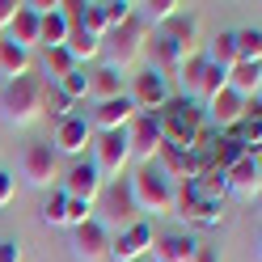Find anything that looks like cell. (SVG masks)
I'll return each mask as SVG.
<instances>
[{"label":"cell","instance_id":"cell-1","mask_svg":"<svg viewBox=\"0 0 262 262\" xmlns=\"http://www.w3.org/2000/svg\"><path fill=\"white\" fill-rule=\"evenodd\" d=\"M161 123V140L169 148H182V152H199L203 148V110L190 106V102H165L157 114Z\"/></svg>","mask_w":262,"mask_h":262},{"label":"cell","instance_id":"cell-2","mask_svg":"<svg viewBox=\"0 0 262 262\" xmlns=\"http://www.w3.org/2000/svg\"><path fill=\"white\" fill-rule=\"evenodd\" d=\"M42 89H47V80H38V76L9 80L5 93H0V119L9 127H34L42 119Z\"/></svg>","mask_w":262,"mask_h":262},{"label":"cell","instance_id":"cell-3","mask_svg":"<svg viewBox=\"0 0 262 262\" xmlns=\"http://www.w3.org/2000/svg\"><path fill=\"white\" fill-rule=\"evenodd\" d=\"M127 190H131L140 211H152V216H169L173 211V182L157 165H140L127 178Z\"/></svg>","mask_w":262,"mask_h":262},{"label":"cell","instance_id":"cell-4","mask_svg":"<svg viewBox=\"0 0 262 262\" xmlns=\"http://www.w3.org/2000/svg\"><path fill=\"white\" fill-rule=\"evenodd\" d=\"M144 51H148V30H144L140 21H127V26L110 30V34L102 38L106 68H114V72H131L144 59Z\"/></svg>","mask_w":262,"mask_h":262},{"label":"cell","instance_id":"cell-5","mask_svg":"<svg viewBox=\"0 0 262 262\" xmlns=\"http://www.w3.org/2000/svg\"><path fill=\"white\" fill-rule=\"evenodd\" d=\"M97 207H102V220H97V224H102L106 233H110V228H114V233H123V228L140 224V207H136V199H131V190H127L123 178L102 186V194H97Z\"/></svg>","mask_w":262,"mask_h":262},{"label":"cell","instance_id":"cell-6","mask_svg":"<svg viewBox=\"0 0 262 262\" xmlns=\"http://www.w3.org/2000/svg\"><path fill=\"white\" fill-rule=\"evenodd\" d=\"M93 161L89 165L97 169V178H110V182H119L123 178V169H127V161H131V152H127V131H106V136H93Z\"/></svg>","mask_w":262,"mask_h":262},{"label":"cell","instance_id":"cell-7","mask_svg":"<svg viewBox=\"0 0 262 262\" xmlns=\"http://www.w3.org/2000/svg\"><path fill=\"white\" fill-rule=\"evenodd\" d=\"M17 178L34 190H51L59 182V157L51 152V144H30L17 161Z\"/></svg>","mask_w":262,"mask_h":262},{"label":"cell","instance_id":"cell-8","mask_svg":"<svg viewBox=\"0 0 262 262\" xmlns=\"http://www.w3.org/2000/svg\"><path fill=\"white\" fill-rule=\"evenodd\" d=\"M161 123L157 114H136V119L127 123V152L131 161H140V165H152V157L161 152Z\"/></svg>","mask_w":262,"mask_h":262},{"label":"cell","instance_id":"cell-9","mask_svg":"<svg viewBox=\"0 0 262 262\" xmlns=\"http://www.w3.org/2000/svg\"><path fill=\"white\" fill-rule=\"evenodd\" d=\"M127 102L136 106V114H157L161 106L169 102V80H165V76H157L152 68H144L140 76H131V85H127Z\"/></svg>","mask_w":262,"mask_h":262},{"label":"cell","instance_id":"cell-10","mask_svg":"<svg viewBox=\"0 0 262 262\" xmlns=\"http://www.w3.org/2000/svg\"><path fill=\"white\" fill-rule=\"evenodd\" d=\"M224 190L233 194V199H241V203H258V194H262V165H258V157H241L233 169H224Z\"/></svg>","mask_w":262,"mask_h":262},{"label":"cell","instance_id":"cell-11","mask_svg":"<svg viewBox=\"0 0 262 262\" xmlns=\"http://www.w3.org/2000/svg\"><path fill=\"white\" fill-rule=\"evenodd\" d=\"M102 178H97V169L89 165V161H72V169L59 178V194L63 199H80V203H97V194H102Z\"/></svg>","mask_w":262,"mask_h":262},{"label":"cell","instance_id":"cell-12","mask_svg":"<svg viewBox=\"0 0 262 262\" xmlns=\"http://www.w3.org/2000/svg\"><path fill=\"white\" fill-rule=\"evenodd\" d=\"M173 216H182L186 224H216L220 220V203L203 199V194L186 182V186H173Z\"/></svg>","mask_w":262,"mask_h":262},{"label":"cell","instance_id":"cell-13","mask_svg":"<svg viewBox=\"0 0 262 262\" xmlns=\"http://www.w3.org/2000/svg\"><path fill=\"white\" fill-rule=\"evenodd\" d=\"M136 119V106L127 102V97H114V102H97L89 114H85V123L93 136H106V131H127V123Z\"/></svg>","mask_w":262,"mask_h":262},{"label":"cell","instance_id":"cell-14","mask_svg":"<svg viewBox=\"0 0 262 262\" xmlns=\"http://www.w3.org/2000/svg\"><path fill=\"white\" fill-rule=\"evenodd\" d=\"M72 258L76 262H106L110 258V233L97 220L72 228Z\"/></svg>","mask_w":262,"mask_h":262},{"label":"cell","instance_id":"cell-15","mask_svg":"<svg viewBox=\"0 0 262 262\" xmlns=\"http://www.w3.org/2000/svg\"><path fill=\"white\" fill-rule=\"evenodd\" d=\"M152 165L165 173L169 182H173V178H182V186H186V182H194V178H199L203 157H199V152H182V148H169V144H161V152L152 157Z\"/></svg>","mask_w":262,"mask_h":262},{"label":"cell","instance_id":"cell-16","mask_svg":"<svg viewBox=\"0 0 262 262\" xmlns=\"http://www.w3.org/2000/svg\"><path fill=\"white\" fill-rule=\"evenodd\" d=\"M89 144H93V131H89L85 119H59V127H55V144H51L55 157H76V161H80V152H85Z\"/></svg>","mask_w":262,"mask_h":262},{"label":"cell","instance_id":"cell-17","mask_svg":"<svg viewBox=\"0 0 262 262\" xmlns=\"http://www.w3.org/2000/svg\"><path fill=\"white\" fill-rule=\"evenodd\" d=\"M148 245H152V228L148 224H131V228L110 237V258L114 262H136V258L148 254Z\"/></svg>","mask_w":262,"mask_h":262},{"label":"cell","instance_id":"cell-18","mask_svg":"<svg viewBox=\"0 0 262 262\" xmlns=\"http://www.w3.org/2000/svg\"><path fill=\"white\" fill-rule=\"evenodd\" d=\"M148 254H152V262H190L199 254V241L190 233H165V237H152Z\"/></svg>","mask_w":262,"mask_h":262},{"label":"cell","instance_id":"cell-19","mask_svg":"<svg viewBox=\"0 0 262 262\" xmlns=\"http://www.w3.org/2000/svg\"><path fill=\"white\" fill-rule=\"evenodd\" d=\"M207 119L216 123L220 131H233V127H241V119H245V97H237L233 89H220L216 97L207 102Z\"/></svg>","mask_w":262,"mask_h":262},{"label":"cell","instance_id":"cell-20","mask_svg":"<svg viewBox=\"0 0 262 262\" xmlns=\"http://www.w3.org/2000/svg\"><path fill=\"white\" fill-rule=\"evenodd\" d=\"M63 51H68V59L76 63V68H85L89 59L102 55V38H93V34H85L80 26H72V21H68V34H63Z\"/></svg>","mask_w":262,"mask_h":262},{"label":"cell","instance_id":"cell-21","mask_svg":"<svg viewBox=\"0 0 262 262\" xmlns=\"http://www.w3.org/2000/svg\"><path fill=\"white\" fill-rule=\"evenodd\" d=\"M89 97H97V102H114V97H127V76L114 72V68H93L89 72Z\"/></svg>","mask_w":262,"mask_h":262},{"label":"cell","instance_id":"cell-22","mask_svg":"<svg viewBox=\"0 0 262 262\" xmlns=\"http://www.w3.org/2000/svg\"><path fill=\"white\" fill-rule=\"evenodd\" d=\"M178 13H182L178 0H140V5H131V21L152 30V26H165L169 17H178Z\"/></svg>","mask_w":262,"mask_h":262},{"label":"cell","instance_id":"cell-23","mask_svg":"<svg viewBox=\"0 0 262 262\" xmlns=\"http://www.w3.org/2000/svg\"><path fill=\"white\" fill-rule=\"evenodd\" d=\"M9 42H17L21 51H34L38 47V13L30 5H17V17L9 21Z\"/></svg>","mask_w":262,"mask_h":262},{"label":"cell","instance_id":"cell-24","mask_svg":"<svg viewBox=\"0 0 262 262\" xmlns=\"http://www.w3.org/2000/svg\"><path fill=\"white\" fill-rule=\"evenodd\" d=\"M63 34H68L63 5H51L47 13H38V47H42V51H51V47H63Z\"/></svg>","mask_w":262,"mask_h":262},{"label":"cell","instance_id":"cell-25","mask_svg":"<svg viewBox=\"0 0 262 262\" xmlns=\"http://www.w3.org/2000/svg\"><path fill=\"white\" fill-rule=\"evenodd\" d=\"M228 89H233L237 97H258V89H262V63H233L228 68V80H224Z\"/></svg>","mask_w":262,"mask_h":262},{"label":"cell","instance_id":"cell-26","mask_svg":"<svg viewBox=\"0 0 262 262\" xmlns=\"http://www.w3.org/2000/svg\"><path fill=\"white\" fill-rule=\"evenodd\" d=\"M30 68H34L30 51H21V47L9 42V38H0V76L5 80H21V76H30Z\"/></svg>","mask_w":262,"mask_h":262},{"label":"cell","instance_id":"cell-27","mask_svg":"<svg viewBox=\"0 0 262 262\" xmlns=\"http://www.w3.org/2000/svg\"><path fill=\"white\" fill-rule=\"evenodd\" d=\"M194 34H199V21H194L190 13H178V17H169L165 26H161V38H169L173 47H182L186 55H190V42H194Z\"/></svg>","mask_w":262,"mask_h":262},{"label":"cell","instance_id":"cell-28","mask_svg":"<svg viewBox=\"0 0 262 262\" xmlns=\"http://www.w3.org/2000/svg\"><path fill=\"white\" fill-rule=\"evenodd\" d=\"M203 59H207V63H216V68H224V72L233 68V63H241V59H237V38H233V30H224V34L211 38Z\"/></svg>","mask_w":262,"mask_h":262},{"label":"cell","instance_id":"cell-29","mask_svg":"<svg viewBox=\"0 0 262 262\" xmlns=\"http://www.w3.org/2000/svg\"><path fill=\"white\" fill-rule=\"evenodd\" d=\"M203 68H207V59L203 55H186L182 59V68H178V85H182V93H186V102L194 93H199V80H203Z\"/></svg>","mask_w":262,"mask_h":262},{"label":"cell","instance_id":"cell-30","mask_svg":"<svg viewBox=\"0 0 262 262\" xmlns=\"http://www.w3.org/2000/svg\"><path fill=\"white\" fill-rule=\"evenodd\" d=\"M237 38V59L241 63H262V34L258 30H233Z\"/></svg>","mask_w":262,"mask_h":262},{"label":"cell","instance_id":"cell-31","mask_svg":"<svg viewBox=\"0 0 262 262\" xmlns=\"http://www.w3.org/2000/svg\"><path fill=\"white\" fill-rule=\"evenodd\" d=\"M76 68V63L68 59V51H63V47H51V51L42 55V72H47V85H55V80H63Z\"/></svg>","mask_w":262,"mask_h":262},{"label":"cell","instance_id":"cell-32","mask_svg":"<svg viewBox=\"0 0 262 262\" xmlns=\"http://www.w3.org/2000/svg\"><path fill=\"white\" fill-rule=\"evenodd\" d=\"M55 89L68 97V102H85V97H89V72L85 68H72L63 80H55Z\"/></svg>","mask_w":262,"mask_h":262},{"label":"cell","instance_id":"cell-33","mask_svg":"<svg viewBox=\"0 0 262 262\" xmlns=\"http://www.w3.org/2000/svg\"><path fill=\"white\" fill-rule=\"evenodd\" d=\"M224 80H228V72L216 68V63H207V68H203V80H199V93H194V102H203V106H207L211 97L224 89Z\"/></svg>","mask_w":262,"mask_h":262},{"label":"cell","instance_id":"cell-34","mask_svg":"<svg viewBox=\"0 0 262 262\" xmlns=\"http://www.w3.org/2000/svg\"><path fill=\"white\" fill-rule=\"evenodd\" d=\"M89 220H93V207H89V203L63 199V224H68V228H80V224H89Z\"/></svg>","mask_w":262,"mask_h":262},{"label":"cell","instance_id":"cell-35","mask_svg":"<svg viewBox=\"0 0 262 262\" xmlns=\"http://www.w3.org/2000/svg\"><path fill=\"white\" fill-rule=\"evenodd\" d=\"M47 110H51L55 119H68L72 102H68V97H63V93H59L55 85H47V89H42V114H47Z\"/></svg>","mask_w":262,"mask_h":262},{"label":"cell","instance_id":"cell-36","mask_svg":"<svg viewBox=\"0 0 262 262\" xmlns=\"http://www.w3.org/2000/svg\"><path fill=\"white\" fill-rule=\"evenodd\" d=\"M102 9H106V26L110 30H119V26L131 21V5L127 0H110V5H102Z\"/></svg>","mask_w":262,"mask_h":262},{"label":"cell","instance_id":"cell-37","mask_svg":"<svg viewBox=\"0 0 262 262\" xmlns=\"http://www.w3.org/2000/svg\"><path fill=\"white\" fill-rule=\"evenodd\" d=\"M42 224H51V228H63V194L55 190L51 199L42 203Z\"/></svg>","mask_w":262,"mask_h":262},{"label":"cell","instance_id":"cell-38","mask_svg":"<svg viewBox=\"0 0 262 262\" xmlns=\"http://www.w3.org/2000/svg\"><path fill=\"white\" fill-rule=\"evenodd\" d=\"M13 199H17V178H13L9 169H0V211H5Z\"/></svg>","mask_w":262,"mask_h":262},{"label":"cell","instance_id":"cell-39","mask_svg":"<svg viewBox=\"0 0 262 262\" xmlns=\"http://www.w3.org/2000/svg\"><path fill=\"white\" fill-rule=\"evenodd\" d=\"M17 17V0H0V34L9 30V21Z\"/></svg>","mask_w":262,"mask_h":262},{"label":"cell","instance_id":"cell-40","mask_svg":"<svg viewBox=\"0 0 262 262\" xmlns=\"http://www.w3.org/2000/svg\"><path fill=\"white\" fill-rule=\"evenodd\" d=\"M0 262H21V245L17 241H0Z\"/></svg>","mask_w":262,"mask_h":262},{"label":"cell","instance_id":"cell-41","mask_svg":"<svg viewBox=\"0 0 262 262\" xmlns=\"http://www.w3.org/2000/svg\"><path fill=\"white\" fill-rule=\"evenodd\" d=\"M190 262H220V254L211 250V245H199V254H194Z\"/></svg>","mask_w":262,"mask_h":262},{"label":"cell","instance_id":"cell-42","mask_svg":"<svg viewBox=\"0 0 262 262\" xmlns=\"http://www.w3.org/2000/svg\"><path fill=\"white\" fill-rule=\"evenodd\" d=\"M136 262H144V258H136Z\"/></svg>","mask_w":262,"mask_h":262}]
</instances>
